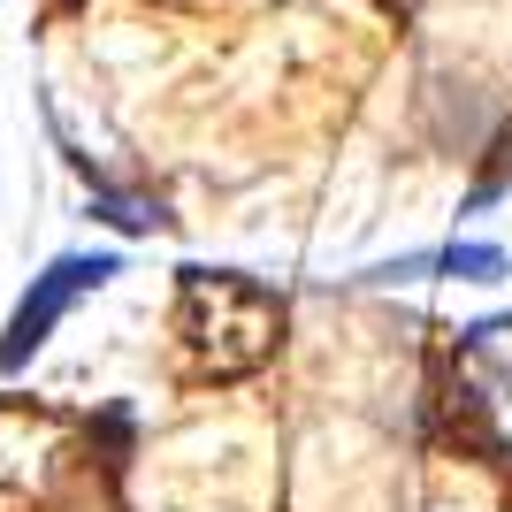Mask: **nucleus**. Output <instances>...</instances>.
<instances>
[{
	"instance_id": "3",
	"label": "nucleus",
	"mask_w": 512,
	"mask_h": 512,
	"mask_svg": "<svg viewBox=\"0 0 512 512\" xmlns=\"http://www.w3.org/2000/svg\"><path fill=\"white\" fill-rule=\"evenodd\" d=\"M512 260L505 245H421V253H398V260H375V268H360L367 291H398V283H497Z\"/></svg>"
},
{
	"instance_id": "5",
	"label": "nucleus",
	"mask_w": 512,
	"mask_h": 512,
	"mask_svg": "<svg viewBox=\"0 0 512 512\" xmlns=\"http://www.w3.org/2000/svg\"><path fill=\"white\" fill-rule=\"evenodd\" d=\"M92 207H100V222H115V230H130V237H138V230H161V222H169V214L153 207V199L107 192V184H100V192H92Z\"/></svg>"
},
{
	"instance_id": "1",
	"label": "nucleus",
	"mask_w": 512,
	"mask_h": 512,
	"mask_svg": "<svg viewBox=\"0 0 512 512\" xmlns=\"http://www.w3.org/2000/svg\"><path fill=\"white\" fill-rule=\"evenodd\" d=\"M176 329L192 344L199 375L237 383L276 360L283 344V291L245 268H176Z\"/></svg>"
},
{
	"instance_id": "2",
	"label": "nucleus",
	"mask_w": 512,
	"mask_h": 512,
	"mask_svg": "<svg viewBox=\"0 0 512 512\" xmlns=\"http://www.w3.org/2000/svg\"><path fill=\"white\" fill-rule=\"evenodd\" d=\"M115 276H123V253H54L39 276H31V291L16 299L8 329H0V375H23V367L54 344V329L69 321V306L85 299V291H107Z\"/></svg>"
},
{
	"instance_id": "4",
	"label": "nucleus",
	"mask_w": 512,
	"mask_h": 512,
	"mask_svg": "<svg viewBox=\"0 0 512 512\" xmlns=\"http://www.w3.org/2000/svg\"><path fill=\"white\" fill-rule=\"evenodd\" d=\"M451 367H459L490 406H497V398H512V314L467 321V329L451 337Z\"/></svg>"
}]
</instances>
